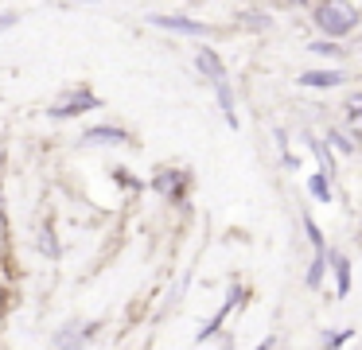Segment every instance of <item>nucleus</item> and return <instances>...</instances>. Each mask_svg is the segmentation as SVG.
I'll list each match as a JSON object with an SVG mask.
<instances>
[{
	"label": "nucleus",
	"mask_w": 362,
	"mask_h": 350,
	"mask_svg": "<svg viewBox=\"0 0 362 350\" xmlns=\"http://www.w3.org/2000/svg\"><path fill=\"white\" fill-rule=\"evenodd\" d=\"M312 20H315V28H320V35L327 39V43H339V39H346L358 28L362 4H354V0H320V4L312 8Z\"/></svg>",
	"instance_id": "1"
},
{
	"label": "nucleus",
	"mask_w": 362,
	"mask_h": 350,
	"mask_svg": "<svg viewBox=\"0 0 362 350\" xmlns=\"http://www.w3.org/2000/svg\"><path fill=\"white\" fill-rule=\"evenodd\" d=\"M98 105H102V98H98L94 90H66L63 98L47 109V117H51V121H71V117L94 113Z\"/></svg>",
	"instance_id": "2"
},
{
	"label": "nucleus",
	"mask_w": 362,
	"mask_h": 350,
	"mask_svg": "<svg viewBox=\"0 0 362 350\" xmlns=\"http://www.w3.org/2000/svg\"><path fill=\"white\" fill-rule=\"evenodd\" d=\"M148 187L160 194V199L180 202V199H187L191 179H187V171H183V168H156V171H152V183Z\"/></svg>",
	"instance_id": "3"
},
{
	"label": "nucleus",
	"mask_w": 362,
	"mask_h": 350,
	"mask_svg": "<svg viewBox=\"0 0 362 350\" xmlns=\"http://www.w3.org/2000/svg\"><path fill=\"white\" fill-rule=\"evenodd\" d=\"M152 28H164V31H172V35H187V39L214 35L211 23H199V20H191V16H152Z\"/></svg>",
	"instance_id": "4"
},
{
	"label": "nucleus",
	"mask_w": 362,
	"mask_h": 350,
	"mask_svg": "<svg viewBox=\"0 0 362 350\" xmlns=\"http://www.w3.org/2000/svg\"><path fill=\"white\" fill-rule=\"evenodd\" d=\"M94 334H98V323L74 319V323H66V327H59V331H55V346L59 350H82Z\"/></svg>",
	"instance_id": "5"
},
{
	"label": "nucleus",
	"mask_w": 362,
	"mask_h": 350,
	"mask_svg": "<svg viewBox=\"0 0 362 350\" xmlns=\"http://www.w3.org/2000/svg\"><path fill=\"white\" fill-rule=\"evenodd\" d=\"M327 269H331V276H335V296L346 300V296H351V257L339 253V249H327Z\"/></svg>",
	"instance_id": "6"
},
{
	"label": "nucleus",
	"mask_w": 362,
	"mask_h": 350,
	"mask_svg": "<svg viewBox=\"0 0 362 350\" xmlns=\"http://www.w3.org/2000/svg\"><path fill=\"white\" fill-rule=\"evenodd\" d=\"M242 296H245V292H242V284H234V288H230V300H226V303H222V308H218V315H214V319H206V323L199 327L195 342H206V339H211V334L218 331L222 323H226V315H230V311H234L238 303H242Z\"/></svg>",
	"instance_id": "7"
},
{
	"label": "nucleus",
	"mask_w": 362,
	"mask_h": 350,
	"mask_svg": "<svg viewBox=\"0 0 362 350\" xmlns=\"http://www.w3.org/2000/svg\"><path fill=\"white\" fill-rule=\"evenodd\" d=\"M195 66H199V74L211 78V86L230 82V78H226V66H222V59L211 51V47H199V51H195Z\"/></svg>",
	"instance_id": "8"
},
{
	"label": "nucleus",
	"mask_w": 362,
	"mask_h": 350,
	"mask_svg": "<svg viewBox=\"0 0 362 350\" xmlns=\"http://www.w3.org/2000/svg\"><path fill=\"white\" fill-rule=\"evenodd\" d=\"M129 132L125 129H113V124H94V129L82 132V144H129Z\"/></svg>",
	"instance_id": "9"
},
{
	"label": "nucleus",
	"mask_w": 362,
	"mask_h": 350,
	"mask_svg": "<svg viewBox=\"0 0 362 350\" xmlns=\"http://www.w3.org/2000/svg\"><path fill=\"white\" fill-rule=\"evenodd\" d=\"M296 82L308 90H335V86H343V70H304Z\"/></svg>",
	"instance_id": "10"
},
{
	"label": "nucleus",
	"mask_w": 362,
	"mask_h": 350,
	"mask_svg": "<svg viewBox=\"0 0 362 350\" xmlns=\"http://www.w3.org/2000/svg\"><path fill=\"white\" fill-rule=\"evenodd\" d=\"M343 109H346V129H351L354 136H362V90L346 93Z\"/></svg>",
	"instance_id": "11"
},
{
	"label": "nucleus",
	"mask_w": 362,
	"mask_h": 350,
	"mask_svg": "<svg viewBox=\"0 0 362 350\" xmlns=\"http://www.w3.org/2000/svg\"><path fill=\"white\" fill-rule=\"evenodd\" d=\"M327 183H331V179L320 175V171H312V179H308V191H312V199L323 202V206H327V202H335V191H331Z\"/></svg>",
	"instance_id": "12"
},
{
	"label": "nucleus",
	"mask_w": 362,
	"mask_h": 350,
	"mask_svg": "<svg viewBox=\"0 0 362 350\" xmlns=\"http://www.w3.org/2000/svg\"><path fill=\"white\" fill-rule=\"evenodd\" d=\"M327 152L335 156H354V136H346V132H327Z\"/></svg>",
	"instance_id": "13"
},
{
	"label": "nucleus",
	"mask_w": 362,
	"mask_h": 350,
	"mask_svg": "<svg viewBox=\"0 0 362 350\" xmlns=\"http://www.w3.org/2000/svg\"><path fill=\"white\" fill-rule=\"evenodd\" d=\"M308 148L315 152V160H320V175H335V160H331V152H327V144H320V140H308Z\"/></svg>",
	"instance_id": "14"
},
{
	"label": "nucleus",
	"mask_w": 362,
	"mask_h": 350,
	"mask_svg": "<svg viewBox=\"0 0 362 350\" xmlns=\"http://www.w3.org/2000/svg\"><path fill=\"white\" fill-rule=\"evenodd\" d=\"M304 233H308V241H312L315 257H323V253H327V241H323V230L312 222V214H304Z\"/></svg>",
	"instance_id": "15"
},
{
	"label": "nucleus",
	"mask_w": 362,
	"mask_h": 350,
	"mask_svg": "<svg viewBox=\"0 0 362 350\" xmlns=\"http://www.w3.org/2000/svg\"><path fill=\"white\" fill-rule=\"evenodd\" d=\"M323 280H327V253H323V257H315V261L308 264V288H312V292L323 284Z\"/></svg>",
	"instance_id": "16"
},
{
	"label": "nucleus",
	"mask_w": 362,
	"mask_h": 350,
	"mask_svg": "<svg viewBox=\"0 0 362 350\" xmlns=\"http://www.w3.org/2000/svg\"><path fill=\"white\" fill-rule=\"evenodd\" d=\"M323 339H327V342H323V350H343V342L354 339V331H327Z\"/></svg>",
	"instance_id": "17"
},
{
	"label": "nucleus",
	"mask_w": 362,
	"mask_h": 350,
	"mask_svg": "<svg viewBox=\"0 0 362 350\" xmlns=\"http://www.w3.org/2000/svg\"><path fill=\"white\" fill-rule=\"evenodd\" d=\"M339 51H343V47L327 43V39H315V43H312V54H327V59H331V54H339Z\"/></svg>",
	"instance_id": "18"
},
{
	"label": "nucleus",
	"mask_w": 362,
	"mask_h": 350,
	"mask_svg": "<svg viewBox=\"0 0 362 350\" xmlns=\"http://www.w3.org/2000/svg\"><path fill=\"white\" fill-rule=\"evenodd\" d=\"M12 23H16V12H4V16H0V31L12 28Z\"/></svg>",
	"instance_id": "19"
},
{
	"label": "nucleus",
	"mask_w": 362,
	"mask_h": 350,
	"mask_svg": "<svg viewBox=\"0 0 362 350\" xmlns=\"http://www.w3.org/2000/svg\"><path fill=\"white\" fill-rule=\"evenodd\" d=\"M257 350H273V339H265V342H261V346Z\"/></svg>",
	"instance_id": "20"
}]
</instances>
